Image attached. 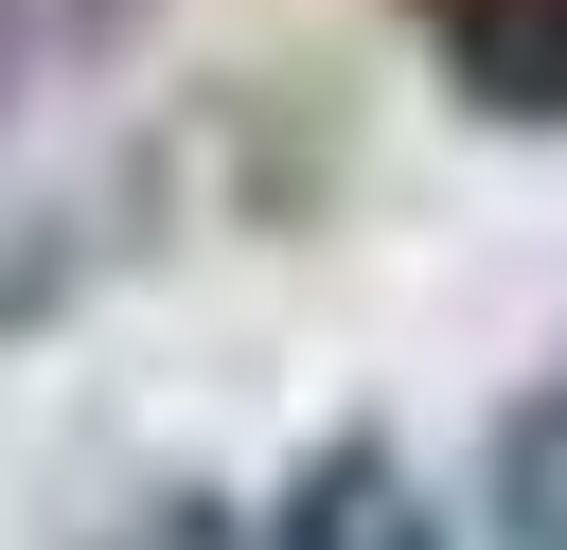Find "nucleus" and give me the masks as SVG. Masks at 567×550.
<instances>
[{
    "instance_id": "nucleus-1",
    "label": "nucleus",
    "mask_w": 567,
    "mask_h": 550,
    "mask_svg": "<svg viewBox=\"0 0 567 550\" xmlns=\"http://www.w3.org/2000/svg\"><path fill=\"white\" fill-rule=\"evenodd\" d=\"M478 124H567V0H408Z\"/></svg>"
},
{
    "instance_id": "nucleus-2",
    "label": "nucleus",
    "mask_w": 567,
    "mask_h": 550,
    "mask_svg": "<svg viewBox=\"0 0 567 550\" xmlns=\"http://www.w3.org/2000/svg\"><path fill=\"white\" fill-rule=\"evenodd\" d=\"M248 550H443V515H425V479H408L390 444H319V461L248 515Z\"/></svg>"
},
{
    "instance_id": "nucleus-3",
    "label": "nucleus",
    "mask_w": 567,
    "mask_h": 550,
    "mask_svg": "<svg viewBox=\"0 0 567 550\" xmlns=\"http://www.w3.org/2000/svg\"><path fill=\"white\" fill-rule=\"evenodd\" d=\"M496 550H567V373L496 408Z\"/></svg>"
}]
</instances>
